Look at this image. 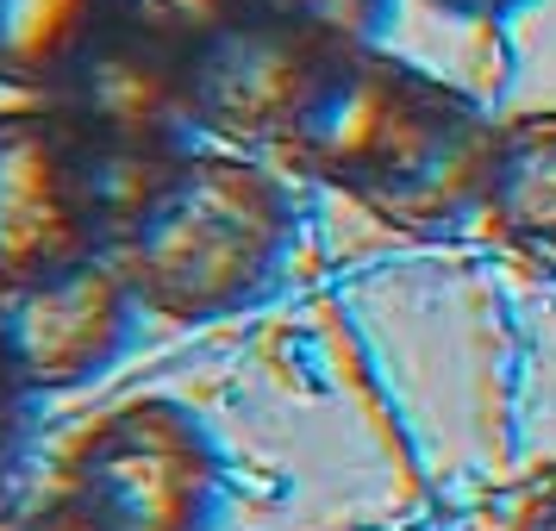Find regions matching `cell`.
Returning a JSON list of instances; mask_svg holds the SVG:
<instances>
[{"label": "cell", "mask_w": 556, "mask_h": 531, "mask_svg": "<svg viewBox=\"0 0 556 531\" xmlns=\"http://www.w3.org/2000/svg\"><path fill=\"white\" fill-rule=\"evenodd\" d=\"M294 206L269 169L226 151H181L126 213L106 256L156 319H219L276 276Z\"/></svg>", "instance_id": "obj_1"}, {"label": "cell", "mask_w": 556, "mask_h": 531, "mask_svg": "<svg viewBox=\"0 0 556 531\" xmlns=\"http://www.w3.org/2000/svg\"><path fill=\"white\" fill-rule=\"evenodd\" d=\"M219 494V451L176 401H126L63 456V501L94 531H201Z\"/></svg>", "instance_id": "obj_2"}, {"label": "cell", "mask_w": 556, "mask_h": 531, "mask_svg": "<svg viewBox=\"0 0 556 531\" xmlns=\"http://www.w3.org/2000/svg\"><path fill=\"white\" fill-rule=\"evenodd\" d=\"M494 144H501V126L488 119L476 94L413 69V88H406L381 151L356 176L351 201L388 231H413V238L451 231L456 219L481 213V201H488Z\"/></svg>", "instance_id": "obj_3"}, {"label": "cell", "mask_w": 556, "mask_h": 531, "mask_svg": "<svg viewBox=\"0 0 556 531\" xmlns=\"http://www.w3.org/2000/svg\"><path fill=\"white\" fill-rule=\"evenodd\" d=\"M138 294L106 251L0 288V363L26 394H63L94 381L126 351Z\"/></svg>", "instance_id": "obj_4"}, {"label": "cell", "mask_w": 556, "mask_h": 531, "mask_svg": "<svg viewBox=\"0 0 556 531\" xmlns=\"http://www.w3.org/2000/svg\"><path fill=\"white\" fill-rule=\"evenodd\" d=\"M45 106L94 144H144V151H181L176 138L194 126L188 106V51L131 26L106 7L94 31L81 38L70 63L45 88Z\"/></svg>", "instance_id": "obj_5"}, {"label": "cell", "mask_w": 556, "mask_h": 531, "mask_svg": "<svg viewBox=\"0 0 556 531\" xmlns=\"http://www.w3.org/2000/svg\"><path fill=\"white\" fill-rule=\"evenodd\" d=\"M101 251V231L81 194L76 131L51 106L0 113V288Z\"/></svg>", "instance_id": "obj_6"}, {"label": "cell", "mask_w": 556, "mask_h": 531, "mask_svg": "<svg viewBox=\"0 0 556 531\" xmlns=\"http://www.w3.org/2000/svg\"><path fill=\"white\" fill-rule=\"evenodd\" d=\"M406 88H413V63L376 51L369 38H326L313 51V69L281 119L276 144L306 176L338 181L351 194L394 126Z\"/></svg>", "instance_id": "obj_7"}, {"label": "cell", "mask_w": 556, "mask_h": 531, "mask_svg": "<svg viewBox=\"0 0 556 531\" xmlns=\"http://www.w3.org/2000/svg\"><path fill=\"white\" fill-rule=\"evenodd\" d=\"M319 45L326 38H301L288 26L238 13L226 31H213L201 51L188 56L194 126L219 131V138H276Z\"/></svg>", "instance_id": "obj_8"}, {"label": "cell", "mask_w": 556, "mask_h": 531, "mask_svg": "<svg viewBox=\"0 0 556 531\" xmlns=\"http://www.w3.org/2000/svg\"><path fill=\"white\" fill-rule=\"evenodd\" d=\"M481 219L501 231V244L513 256L556 276V113L501 119Z\"/></svg>", "instance_id": "obj_9"}, {"label": "cell", "mask_w": 556, "mask_h": 531, "mask_svg": "<svg viewBox=\"0 0 556 531\" xmlns=\"http://www.w3.org/2000/svg\"><path fill=\"white\" fill-rule=\"evenodd\" d=\"M101 13L106 0H0V81L45 94Z\"/></svg>", "instance_id": "obj_10"}, {"label": "cell", "mask_w": 556, "mask_h": 531, "mask_svg": "<svg viewBox=\"0 0 556 531\" xmlns=\"http://www.w3.org/2000/svg\"><path fill=\"white\" fill-rule=\"evenodd\" d=\"M244 20H269L301 38H376L388 0H238Z\"/></svg>", "instance_id": "obj_11"}, {"label": "cell", "mask_w": 556, "mask_h": 531, "mask_svg": "<svg viewBox=\"0 0 556 531\" xmlns=\"http://www.w3.org/2000/svg\"><path fill=\"white\" fill-rule=\"evenodd\" d=\"M113 13H126L131 26H144L151 38L176 45V51H201L213 31H226L238 20V0H106Z\"/></svg>", "instance_id": "obj_12"}, {"label": "cell", "mask_w": 556, "mask_h": 531, "mask_svg": "<svg viewBox=\"0 0 556 531\" xmlns=\"http://www.w3.org/2000/svg\"><path fill=\"white\" fill-rule=\"evenodd\" d=\"M0 531H94V526H88L70 501H56V506H45V513H26V519H13V526H0Z\"/></svg>", "instance_id": "obj_13"}, {"label": "cell", "mask_w": 556, "mask_h": 531, "mask_svg": "<svg viewBox=\"0 0 556 531\" xmlns=\"http://www.w3.org/2000/svg\"><path fill=\"white\" fill-rule=\"evenodd\" d=\"M20 401H26V388L7 376V363H0V463L13 451V431H20Z\"/></svg>", "instance_id": "obj_14"}, {"label": "cell", "mask_w": 556, "mask_h": 531, "mask_svg": "<svg viewBox=\"0 0 556 531\" xmlns=\"http://www.w3.org/2000/svg\"><path fill=\"white\" fill-rule=\"evenodd\" d=\"M513 531H556V476L526 501V513H519V526Z\"/></svg>", "instance_id": "obj_15"}, {"label": "cell", "mask_w": 556, "mask_h": 531, "mask_svg": "<svg viewBox=\"0 0 556 531\" xmlns=\"http://www.w3.org/2000/svg\"><path fill=\"white\" fill-rule=\"evenodd\" d=\"M426 7H444V13H463V20H506L526 0H426Z\"/></svg>", "instance_id": "obj_16"}]
</instances>
